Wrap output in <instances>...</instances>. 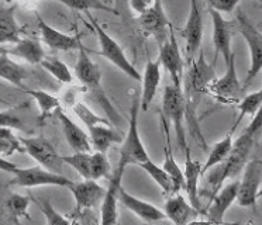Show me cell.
Wrapping results in <instances>:
<instances>
[{"label":"cell","instance_id":"1","mask_svg":"<svg viewBox=\"0 0 262 225\" xmlns=\"http://www.w3.org/2000/svg\"><path fill=\"white\" fill-rule=\"evenodd\" d=\"M216 79L214 66L207 63L205 54L200 48L199 58H193L189 61L188 71L183 75L182 90L185 96V121H186V128L189 134L193 138L205 152H207V144H206L205 137L202 132L199 124V116H198V108H199L202 96L205 95L210 83Z\"/></svg>","mask_w":262,"mask_h":225},{"label":"cell","instance_id":"2","mask_svg":"<svg viewBox=\"0 0 262 225\" xmlns=\"http://www.w3.org/2000/svg\"><path fill=\"white\" fill-rule=\"evenodd\" d=\"M254 140H255L254 135H250L248 132L243 131V134L233 142V148H231V152H230L227 159L216 165V166H213L211 172L210 170L206 172L209 174L203 177L205 185L199 190L200 200L202 198L206 200L205 207H203L205 210L209 206V202L213 200V197L220 191L223 183L227 179H235L237 174L244 169L247 161H248V156H250L251 148L254 145Z\"/></svg>","mask_w":262,"mask_h":225},{"label":"cell","instance_id":"3","mask_svg":"<svg viewBox=\"0 0 262 225\" xmlns=\"http://www.w3.org/2000/svg\"><path fill=\"white\" fill-rule=\"evenodd\" d=\"M75 75L79 79L80 84L85 87L86 92H89L92 99L96 101L104 114L107 116L108 121L114 125H121L123 118L120 117V112H117V110L114 108L113 103L110 101L108 96L103 89L100 68L92 61L83 45L79 47V55L75 63Z\"/></svg>","mask_w":262,"mask_h":225},{"label":"cell","instance_id":"4","mask_svg":"<svg viewBox=\"0 0 262 225\" xmlns=\"http://www.w3.org/2000/svg\"><path fill=\"white\" fill-rule=\"evenodd\" d=\"M86 16L89 18V21H85L86 26H89L93 33L96 34L97 39H99V45H100V50H99V55L106 58L108 62H112L114 66L119 68L120 71L125 73L128 78L134 79L137 82L143 80V75L138 72L136 66L131 63V61L125 56L124 51L120 47V44L114 38H112L106 30L99 24L96 18L93 17L91 11H85Z\"/></svg>","mask_w":262,"mask_h":225},{"label":"cell","instance_id":"5","mask_svg":"<svg viewBox=\"0 0 262 225\" xmlns=\"http://www.w3.org/2000/svg\"><path fill=\"white\" fill-rule=\"evenodd\" d=\"M141 111V92L136 90L133 99H131L130 107V118H128V131L124 135V140L120 145L119 153L120 161L128 166L131 163L138 165L140 162H144L149 159L148 153L145 151L140 129H138V116Z\"/></svg>","mask_w":262,"mask_h":225},{"label":"cell","instance_id":"6","mask_svg":"<svg viewBox=\"0 0 262 225\" xmlns=\"http://www.w3.org/2000/svg\"><path fill=\"white\" fill-rule=\"evenodd\" d=\"M162 114L165 116L168 123H172L177 132L178 145L181 146L183 153H188L190 149L186 141V124H185V96L181 87L173 84L165 86L162 95Z\"/></svg>","mask_w":262,"mask_h":225},{"label":"cell","instance_id":"7","mask_svg":"<svg viewBox=\"0 0 262 225\" xmlns=\"http://www.w3.org/2000/svg\"><path fill=\"white\" fill-rule=\"evenodd\" d=\"M237 33L243 35L245 42L250 50V68L245 76L244 89H247L251 82L258 76V73L262 71V31H259L254 22L245 16L244 11H237Z\"/></svg>","mask_w":262,"mask_h":225},{"label":"cell","instance_id":"8","mask_svg":"<svg viewBox=\"0 0 262 225\" xmlns=\"http://www.w3.org/2000/svg\"><path fill=\"white\" fill-rule=\"evenodd\" d=\"M207 92L210 93L214 99L223 103H239V100L244 97L245 89L241 84L235 69V54L233 52L231 59L226 65V72L222 78H216L209 86Z\"/></svg>","mask_w":262,"mask_h":225},{"label":"cell","instance_id":"9","mask_svg":"<svg viewBox=\"0 0 262 225\" xmlns=\"http://www.w3.org/2000/svg\"><path fill=\"white\" fill-rule=\"evenodd\" d=\"M137 22L145 35L155 39L158 48H161L169 38V30L172 24L166 17L161 0H154V5L138 16Z\"/></svg>","mask_w":262,"mask_h":225},{"label":"cell","instance_id":"10","mask_svg":"<svg viewBox=\"0 0 262 225\" xmlns=\"http://www.w3.org/2000/svg\"><path fill=\"white\" fill-rule=\"evenodd\" d=\"M14 177L9 182L10 186H17V187H38V186H58V187H71L74 183L72 180L68 179L67 176L61 173H55L52 170L46 168H18L14 172Z\"/></svg>","mask_w":262,"mask_h":225},{"label":"cell","instance_id":"11","mask_svg":"<svg viewBox=\"0 0 262 225\" xmlns=\"http://www.w3.org/2000/svg\"><path fill=\"white\" fill-rule=\"evenodd\" d=\"M20 142L23 144L24 151L40 163L42 168L52 170L55 173H62L63 165H65L62 156L58 153L57 149L47 138L29 137V138H20Z\"/></svg>","mask_w":262,"mask_h":225},{"label":"cell","instance_id":"12","mask_svg":"<svg viewBox=\"0 0 262 225\" xmlns=\"http://www.w3.org/2000/svg\"><path fill=\"white\" fill-rule=\"evenodd\" d=\"M213 21V45H214V59L213 63H216L217 58L222 55L224 59V63L227 65L233 51H231V38L234 33H237V22L227 21L222 16L220 11L210 9L209 10Z\"/></svg>","mask_w":262,"mask_h":225},{"label":"cell","instance_id":"13","mask_svg":"<svg viewBox=\"0 0 262 225\" xmlns=\"http://www.w3.org/2000/svg\"><path fill=\"white\" fill-rule=\"evenodd\" d=\"M262 162L259 159H252L245 165L244 176L239 180L238 193L235 201L241 207L252 208L256 211V198L259 194V183H261Z\"/></svg>","mask_w":262,"mask_h":225},{"label":"cell","instance_id":"14","mask_svg":"<svg viewBox=\"0 0 262 225\" xmlns=\"http://www.w3.org/2000/svg\"><path fill=\"white\" fill-rule=\"evenodd\" d=\"M125 168H127V165L119 159L117 168L114 169L108 177V187L106 190V194L103 197L102 206H100V214H102L100 222L103 225H114L119 221L117 202H119V190L121 187V179L124 176Z\"/></svg>","mask_w":262,"mask_h":225},{"label":"cell","instance_id":"15","mask_svg":"<svg viewBox=\"0 0 262 225\" xmlns=\"http://www.w3.org/2000/svg\"><path fill=\"white\" fill-rule=\"evenodd\" d=\"M158 59L161 62V66H164L169 73L172 79V84L182 89L183 75H185V61H183L181 51L178 47V41L173 28L169 30V38L165 44L160 48Z\"/></svg>","mask_w":262,"mask_h":225},{"label":"cell","instance_id":"16","mask_svg":"<svg viewBox=\"0 0 262 225\" xmlns=\"http://www.w3.org/2000/svg\"><path fill=\"white\" fill-rule=\"evenodd\" d=\"M181 34L186 42L185 52L188 56V62L192 61L202 48V39H203V18L198 0H190L189 17Z\"/></svg>","mask_w":262,"mask_h":225},{"label":"cell","instance_id":"17","mask_svg":"<svg viewBox=\"0 0 262 225\" xmlns=\"http://www.w3.org/2000/svg\"><path fill=\"white\" fill-rule=\"evenodd\" d=\"M31 197L9 190H0V224H18L20 218H30Z\"/></svg>","mask_w":262,"mask_h":225},{"label":"cell","instance_id":"18","mask_svg":"<svg viewBox=\"0 0 262 225\" xmlns=\"http://www.w3.org/2000/svg\"><path fill=\"white\" fill-rule=\"evenodd\" d=\"M69 190L72 191L76 202V208H75L76 215H82L88 210L96 207L99 202L103 201V197L106 194V190L97 183V180L93 179H85V182L80 183L74 182Z\"/></svg>","mask_w":262,"mask_h":225},{"label":"cell","instance_id":"19","mask_svg":"<svg viewBox=\"0 0 262 225\" xmlns=\"http://www.w3.org/2000/svg\"><path fill=\"white\" fill-rule=\"evenodd\" d=\"M35 17H37V22H38V28H40L41 41L54 51H74L79 50L82 45L80 41V34L78 35H69V34L61 33L54 27H51L48 22L44 21V18L40 16L38 11H35Z\"/></svg>","mask_w":262,"mask_h":225},{"label":"cell","instance_id":"20","mask_svg":"<svg viewBox=\"0 0 262 225\" xmlns=\"http://www.w3.org/2000/svg\"><path fill=\"white\" fill-rule=\"evenodd\" d=\"M239 180H231L230 183L220 189L216 196L213 197V200L209 202V206L206 207L205 213L207 218L211 222H223L224 214L228 208L231 207V204L235 201L237 198V193H238Z\"/></svg>","mask_w":262,"mask_h":225},{"label":"cell","instance_id":"21","mask_svg":"<svg viewBox=\"0 0 262 225\" xmlns=\"http://www.w3.org/2000/svg\"><path fill=\"white\" fill-rule=\"evenodd\" d=\"M119 201L127 207L130 211L137 215L138 218L144 219L147 222H155V221H161L165 219L166 215L164 211H161L160 208L155 207L154 204L144 201L138 197L133 196L128 191H125L123 189V186L120 187L119 190Z\"/></svg>","mask_w":262,"mask_h":225},{"label":"cell","instance_id":"22","mask_svg":"<svg viewBox=\"0 0 262 225\" xmlns=\"http://www.w3.org/2000/svg\"><path fill=\"white\" fill-rule=\"evenodd\" d=\"M186 161H185V169H183V174H185V189L188 193L189 202L193 206L199 213L203 214L205 208H203V202L199 197V180L202 177V165L198 161H194L190 156V151L185 153Z\"/></svg>","mask_w":262,"mask_h":225},{"label":"cell","instance_id":"23","mask_svg":"<svg viewBox=\"0 0 262 225\" xmlns=\"http://www.w3.org/2000/svg\"><path fill=\"white\" fill-rule=\"evenodd\" d=\"M141 83H143V87H141V110L147 111L149 108V104L154 100L157 90H158L161 83V62L158 58L152 61L149 55L147 56V63H145Z\"/></svg>","mask_w":262,"mask_h":225},{"label":"cell","instance_id":"24","mask_svg":"<svg viewBox=\"0 0 262 225\" xmlns=\"http://www.w3.org/2000/svg\"><path fill=\"white\" fill-rule=\"evenodd\" d=\"M57 117L58 120H59L61 125H62L65 140H67V142H68V145L71 146L72 151L91 152L92 149H93V148H92L91 140H89V137L86 135L85 131L80 128L79 125H76L67 114H63V111L61 110V107L57 110Z\"/></svg>","mask_w":262,"mask_h":225},{"label":"cell","instance_id":"25","mask_svg":"<svg viewBox=\"0 0 262 225\" xmlns=\"http://www.w3.org/2000/svg\"><path fill=\"white\" fill-rule=\"evenodd\" d=\"M196 214H199V211L190 202L186 201V198L181 194V191L166 197L165 215L172 222L179 225L188 224Z\"/></svg>","mask_w":262,"mask_h":225},{"label":"cell","instance_id":"26","mask_svg":"<svg viewBox=\"0 0 262 225\" xmlns=\"http://www.w3.org/2000/svg\"><path fill=\"white\" fill-rule=\"evenodd\" d=\"M17 5L0 6V45L17 44L23 28L16 20Z\"/></svg>","mask_w":262,"mask_h":225},{"label":"cell","instance_id":"27","mask_svg":"<svg viewBox=\"0 0 262 225\" xmlns=\"http://www.w3.org/2000/svg\"><path fill=\"white\" fill-rule=\"evenodd\" d=\"M161 123H162V129H164V134H165L166 145L164 148V153H165V161L162 168L165 169V172L171 176L172 182H173V190L175 193L181 191L185 189V174L183 170L179 168V165L173 158L172 153V144H171V134H169V125H168V120L165 118L164 114H161Z\"/></svg>","mask_w":262,"mask_h":225},{"label":"cell","instance_id":"28","mask_svg":"<svg viewBox=\"0 0 262 225\" xmlns=\"http://www.w3.org/2000/svg\"><path fill=\"white\" fill-rule=\"evenodd\" d=\"M88 132H89L92 148L95 151L104 152V153L113 144H121L124 140V137L119 131L110 128L106 124H96L93 127H89Z\"/></svg>","mask_w":262,"mask_h":225},{"label":"cell","instance_id":"29","mask_svg":"<svg viewBox=\"0 0 262 225\" xmlns=\"http://www.w3.org/2000/svg\"><path fill=\"white\" fill-rule=\"evenodd\" d=\"M5 52L7 55L21 58L31 65H40L41 61L46 58V52L42 50L41 42L38 39L33 38L20 39L17 44H14L13 48H9V50L5 48Z\"/></svg>","mask_w":262,"mask_h":225},{"label":"cell","instance_id":"30","mask_svg":"<svg viewBox=\"0 0 262 225\" xmlns=\"http://www.w3.org/2000/svg\"><path fill=\"white\" fill-rule=\"evenodd\" d=\"M27 76V71L17 62H14L5 52V48L0 47V78L17 86L21 90L26 89L24 79Z\"/></svg>","mask_w":262,"mask_h":225},{"label":"cell","instance_id":"31","mask_svg":"<svg viewBox=\"0 0 262 225\" xmlns=\"http://www.w3.org/2000/svg\"><path fill=\"white\" fill-rule=\"evenodd\" d=\"M138 166L143 169L144 172H147L149 174V177L154 180L157 185L160 186L164 197L171 196V194L175 193V190H173V182H172L171 176L165 172V169L160 168L158 165H155L151 159L140 162Z\"/></svg>","mask_w":262,"mask_h":225},{"label":"cell","instance_id":"32","mask_svg":"<svg viewBox=\"0 0 262 225\" xmlns=\"http://www.w3.org/2000/svg\"><path fill=\"white\" fill-rule=\"evenodd\" d=\"M231 148H233V135L230 132V134H227L224 138H222L213 145L207 161L205 162V165H202V176L207 170H210L213 166H216L219 163H222L223 161H226L228 155H230V152H231Z\"/></svg>","mask_w":262,"mask_h":225},{"label":"cell","instance_id":"33","mask_svg":"<svg viewBox=\"0 0 262 225\" xmlns=\"http://www.w3.org/2000/svg\"><path fill=\"white\" fill-rule=\"evenodd\" d=\"M24 93H27L30 97H33L34 101L37 103V106L41 111V120H44L48 116H51L52 111H57L58 108L61 107V101L55 96L47 93L44 90H35L26 87L23 90Z\"/></svg>","mask_w":262,"mask_h":225},{"label":"cell","instance_id":"34","mask_svg":"<svg viewBox=\"0 0 262 225\" xmlns=\"http://www.w3.org/2000/svg\"><path fill=\"white\" fill-rule=\"evenodd\" d=\"M40 65L44 68L50 75H52L54 78L57 79L59 83L71 84L74 82V75L69 71V68L67 66V63L61 61L57 56H46V58L41 61Z\"/></svg>","mask_w":262,"mask_h":225},{"label":"cell","instance_id":"35","mask_svg":"<svg viewBox=\"0 0 262 225\" xmlns=\"http://www.w3.org/2000/svg\"><path fill=\"white\" fill-rule=\"evenodd\" d=\"M58 2L74 11H107V13H112L114 16H119L114 7L104 5L102 0H58Z\"/></svg>","mask_w":262,"mask_h":225},{"label":"cell","instance_id":"36","mask_svg":"<svg viewBox=\"0 0 262 225\" xmlns=\"http://www.w3.org/2000/svg\"><path fill=\"white\" fill-rule=\"evenodd\" d=\"M65 165L74 168L83 179H91V152H74L72 155L62 156Z\"/></svg>","mask_w":262,"mask_h":225},{"label":"cell","instance_id":"37","mask_svg":"<svg viewBox=\"0 0 262 225\" xmlns=\"http://www.w3.org/2000/svg\"><path fill=\"white\" fill-rule=\"evenodd\" d=\"M112 174V168L104 152L95 151L91 153V179H108Z\"/></svg>","mask_w":262,"mask_h":225},{"label":"cell","instance_id":"38","mask_svg":"<svg viewBox=\"0 0 262 225\" xmlns=\"http://www.w3.org/2000/svg\"><path fill=\"white\" fill-rule=\"evenodd\" d=\"M262 104V89L258 90V92H254V93H250V95H245L238 103V110H239V118L237 120V124L235 127L238 125V123L241 121V118L244 116H254L258 108L261 107ZM234 127V129H235Z\"/></svg>","mask_w":262,"mask_h":225},{"label":"cell","instance_id":"39","mask_svg":"<svg viewBox=\"0 0 262 225\" xmlns=\"http://www.w3.org/2000/svg\"><path fill=\"white\" fill-rule=\"evenodd\" d=\"M72 110L78 116L82 123L85 124L86 128H89V127H93V125H96V124H106L108 125L110 121H108V118H102L97 116L96 112H93L89 108V107L83 104L82 101H75L74 106H72Z\"/></svg>","mask_w":262,"mask_h":225},{"label":"cell","instance_id":"40","mask_svg":"<svg viewBox=\"0 0 262 225\" xmlns=\"http://www.w3.org/2000/svg\"><path fill=\"white\" fill-rule=\"evenodd\" d=\"M31 197V201L35 202L38 208H40L41 211L44 213L47 218V224L50 225H68L71 224V219H68L67 217H63L62 214H59L58 211L54 210V207L51 206V202L46 200V198H35L34 196H30Z\"/></svg>","mask_w":262,"mask_h":225},{"label":"cell","instance_id":"41","mask_svg":"<svg viewBox=\"0 0 262 225\" xmlns=\"http://www.w3.org/2000/svg\"><path fill=\"white\" fill-rule=\"evenodd\" d=\"M0 127H7V128H14L29 132V128H26L23 120L18 117V114L14 110H5L0 111Z\"/></svg>","mask_w":262,"mask_h":225},{"label":"cell","instance_id":"42","mask_svg":"<svg viewBox=\"0 0 262 225\" xmlns=\"http://www.w3.org/2000/svg\"><path fill=\"white\" fill-rule=\"evenodd\" d=\"M241 0H206L210 9L220 11V13H231L235 10Z\"/></svg>","mask_w":262,"mask_h":225},{"label":"cell","instance_id":"43","mask_svg":"<svg viewBox=\"0 0 262 225\" xmlns=\"http://www.w3.org/2000/svg\"><path fill=\"white\" fill-rule=\"evenodd\" d=\"M262 128V104L261 107L258 108V111L252 116V120H251L250 125L244 129L245 132H248L250 135H254L255 137L258 132H259V129Z\"/></svg>","mask_w":262,"mask_h":225},{"label":"cell","instance_id":"44","mask_svg":"<svg viewBox=\"0 0 262 225\" xmlns=\"http://www.w3.org/2000/svg\"><path fill=\"white\" fill-rule=\"evenodd\" d=\"M154 5V0H130V9L136 11L138 16L143 14L148 7Z\"/></svg>","mask_w":262,"mask_h":225},{"label":"cell","instance_id":"45","mask_svg":"<svg viewBox=\"0 0 262 225\" xmlns=\"http://www.w3.org/2000/svg\"><path fill=\"white\" fill-rule=\"evenodd\" d=\"M17 151L18 149L13 144H10L9 141H6L5 138L0 137V153H3L5 156H10V155H13L14 152Z\"/></svg>","mask_w":262,"mask_h":225},{"label":"cell","instance_id":"46","mask_svg":"<svg viewBox=\"0 0 262 225\" xmlns=\"http://www.w3.org/2000/svg\"><path fill=\"white\" fill-rule=\"evenodd\" d=\"M18 169L17 165H14L10 161H7L5 158L0 156V170H3V172H7V173H14L16 170Z\"/></svg>","mask_w":262,"mask_h":225},{"label":"cell","instance_id":"47","mask_svg":"<svg viewBox=\"0 0 262 225\" xmlns=\"http://www.w3.org/2000/svg\"><path fill=\"white\" fill-rule=\"evenodd\" d=\"M116 2V11L117 14L121 16L125 10H130V0H114Z\"/></svg>","mask_w":262,"mask_h":225},{"label":"cell","instance_id":"48","mask_svg":"<svg viewBox=\"0 0 262 225\" xmlns=\"http://www.w3.org/2000/svg\"><path fill=\"white\" fill-rule=\"evenodd\" d=\"M256 28H258L259 31H262V21H261V22H258V24H256Z\"/></svg>","mask_w":262,"mask_h":225},{"label":"cell","instance_id":"49","mask_svg":"<svg viewBox=\"0 0 262 225\" xmlns=\"http://www.w3.org/2000/svg\"><path fill=\"white\" fill-rule=\"evenodd\" d=\"M0 2H7V3H12L13 0H0Z\"/></svg>","mask_w":262,"mask_h":225},{"label":"cell","instance_id":"50","mask_svg":"<svg viewBox=\"0 0 262 225\" xmlns=\"http://www.w3.org/2000/svg\"><path fill=\"white\" fill-rule=\"evenodd\" d=\"M0 101H2V103H6V101H3V100H2V99H0Z\"/></svg>","mask_w":262,"mask_h":225},{"label":"cell","instance_id":"51","mask_svg":"<svg viewBox=\"0 0 262 225\" xmlns=\"http://www.w3.org/2000/svg\"><path fill=\"white\" fill-rule=\"evenodd\" d=\"M261 3H262V0H261Z\"/></svg>","mask_w":262,"mask_h":225}]
</instances>
